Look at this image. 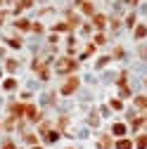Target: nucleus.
I'll list each match as a JSON object with an SVG mask.
<instances>
[{
    "instance_id": "f257e3e1",
    "label": "nucleus",
    "mask_w": 147,
    "mask_h": 149,
    "mask_svg": "<svg viewBox=\"0 0 147 149\" xmlns=\"http://www.w3.org/2000/svg\"><path fill=\"white\" fill-rule=\"evenodd\" d=\"M78 88V78L76 76H71L66 83H64V88H62V92H64V95H69V92H74V90H76Z\"/></svg>"
},
{
    "instance_id": "f03ea898",
    "label": "nucleus",
    "mask_w": 147,
    "mask_h": 149,
    "mask_svg": "<svg viewBox=\"0 0 147 149\" xmlns=\"http://www.w3.org/2000/svg\"><path fill=\"white\" fill-rule=\"evenodd\" d=\"M74 66H76V62H74V59H66V62H60V64H57V71H69V69H74Z\"/></svg>"
},
{
    "instance_id": "7ed1b4c3",
    "label": "nucleus",
    "mask_w": 147,
    "mask_h": 149,
    "mask_svg": "<svg viewBox=\"0 0 147 149\" xmlns=\"http://www.w3.org/2000/svg\"><path fill=\"white\" fill-rule=\"evenodd\" d=\"M93 22H95V26H97V29H102V26L107 24V19H104L102 14H95V19H93Z\"/></svg>"
},
{
    "instance_id": "20e7f679",
    "label": "nucleus",
    "mask_w": 147,
    "mask_h": 149,
    "mask_svg": "<svg viewBox=\"0 0 147 149\" xmlns=\"http://www.w3.org/2000/svg\"><path fill=\"white\" fill-rule=\"evenodd\" d=\"M26 111H29V118H31V121H38V118H41V116H38V111H36L33 107H26Z\"/></svg>"
},
{
    "instance_id": "39448f33",
    "label": "nucleus",
    "mask_w": 147,
    "mask_h": 149,
    "mask_svg": "<svg viewBox=\"0 0 147 149\" xmlns=\"http://www.w3.org/2000/svg\"><path fill=\"white\" fill-rule=\"evenodd\" d=\"M135 107H140V109H147V97H135Z\"/></svg>"
},
{
    "instance_id": "423d86ee",
    "label": "nucleus",
    "mask_w": 147,
    "mask_h": 149,
    "mask_svg": "<svg viewBox=\"0 0 147 149\" xmlns=\"http://www.w3.org/2000/svg\"><path fill=\"white\" fill-rule=\"evenodd\" d=\"M147 36V26H138L135 29V38H145Z\"/></svg>"
},
{
    "instance_id": "0eeeda50",
    "label": "nucleus",
    "mask_w": 147,
    "mask_h": 149,
    "mask_svg": "<svg viewBox=\"0 0 147 149\" xmlns=\"http://www.w3.org/2000/svg\"><path fill=\"white\" fill-rule=\"evenodd\" d=\"M131 147H133V144L128 142V140H119V142H116V149H131Z\"/></svg>"
},
{
    "instance_id": "6e6552de",
    "label": "nucleus",
    "mask_w": 147,
    "mask_h": 149,
    "mask_svg": "<svg viewBox=\"0 0 147 149\" xmlns=\"http://www.w3.org/2000/svg\"><path fill=\"white\" fill-rule=\"evenodd\" d=\"M81 7H83V12H85V14H93V5H90V3L81 0Z\"/></svg>"
},
{
    "instance_id": "1a4fd4ad",
    "label": "nucleus",
    "mask_w": 147,
    "mask_h": 149,
    "mask_svg": "<svg viewBox=\"0 0 147 149\" xmlns=\"http://www.w3.org/2000/svg\"><path fill=\"white\" fill-rule=\"evenodd\" d=\"M138 149H147V135H142V137L138 140Z\"/></svg>"
},
{
    "instance_id": "9d476101",
    "label": "nucleus",
    "mask_w": 147,
    "mask_h": 149,
    "mask_svg": "<svg viewBox=\"0 0 147 149\" xmlns=\"http://www.w3.org/2000/svg\"><path fill=\"white\" fill-rule=\"evenodd\" d=\"M114 133H116V135H123V133H126V125L116 123V125H114Z\"/></svg>"
},
{
    "instance_id": "9b49d317",
    "label": "nucleus",
    "mask_w": 147,
    "mask_h": 149,
    "mask_svg": "<svg viewBox=\"0 0 147 149\" xmlns=\"http://www.w3.org/2000/svg\"><path fill=\"white\" fill-rule=\"evenodd\" d=\"M107 147H109V137H102L100 140V149H107Z\"/></svg>"
},
{
    "instance_id": "f8f14e48",
    "label": "nucleus",
    "mask_w": 147,
    "mask_h": 149,
    "mask_svg": "<svg viewBox=\"0 0 147 149\" xmlns=\"http://www.w3.org/2000/svg\"><path fill=\"white\" fill-rule=\"evenodd\" d=\"M126 3H131V5H135V3H138V0H126Z\"/></svg>"
}]
</instances>
